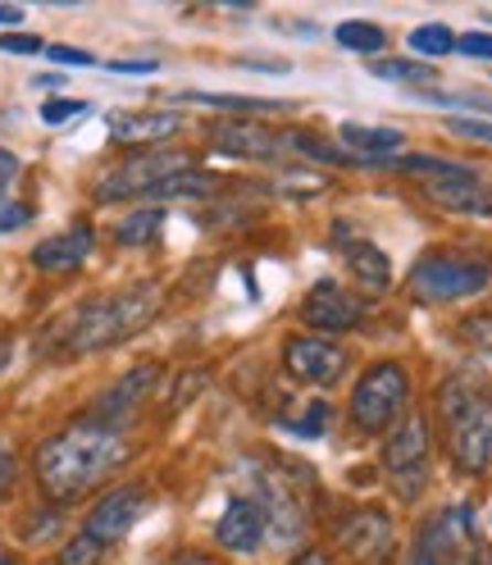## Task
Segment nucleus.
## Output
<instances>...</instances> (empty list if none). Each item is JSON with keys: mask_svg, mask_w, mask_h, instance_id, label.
I'll return each instance as SVG.
<instances>
[{"mask_svg": "<svg viewBox=\"0 0 492 565\" xmlns=\"http://www.w3.org/2000/svg\"><path fill=\"white\" fill-rule=\"evenodd\" d=\"M124 461H128L124 434L83 419L38 447V483L51 502H74L83 492H92L100 479H110Z\"/></svg>", "mask_w": 492, "mask_h": 565, "instance_id": "1", "label": "nucleus"}, {"mask_svg": "<svg viewBox=\"0 0 492 565\" xmlns=\"http://www.w3.org/2000/svg\"><path fill=\"white\" fill-rule=\"evenodd\" d=\"M160 310V288L156 282H137L128 292H110V297H96L78 310H68L64 320L51 329L60 351L68 356H87V351H105L124 338H132L137 329H147Z\"/></svg>", "mask_w": 492, "mask_h": 565, "instance_id": "2", "label": "nucleus"}, {"mask_svg": "<svg viewBox=\"0 0 492 565\" xmlns=\"http://www.w3.org/2000/svg\"><path fill=\"white\" fill-rule=\"evenodd\" d=\"M438 402L451 434V461L466 475H483L492 456V397L466 379H447Z\"/></svg>", "mask_w": 492, "mask_h": 565, "instance_id": "3", "label": "nucleus"}, {"mask_svg": "<svg viewBox=\"0 0 492 565\" xmlns=\"http://www.w3.org/2000/svg\"><path fill=\"white\" fill-rule=\"evenodd\" d=\"M397 169L425 179V196L456 215H492V188L474 164L438 160V156H393Z\"/></svg>", "mask_w": 492, "mask_h": 565, "instance_id": "4", "label": "nucleus"}, {"mask_svg": "<svg viewBox=\"0 0 492 565\" xmlns=\"http://www.w3.org/2000/svg\"><path fill=\"white\" fill-rule=\"evenodd\" d=\"M488 282H492V265L483 256L429 252L410 269V297L415 301H461V297H479Z\"/></svg>", "mask_w": 492, "mask_h": 565, "instance_id": "5", "label": "nucleus"}, {"mask_svg": "<svg viewBox=\"0 0 492 565\" xmlns=\"http://www.w3.org/2000/svg\"><path fill=\"white\" fill-rule=\"evenodd\" d=\"M410 402V379L397 361H378L361 374L356 393H351V419L361 434H388L393 424L406 415Z\"/></svg>", "mask_w": 492, "mask_h": 565, "instance_id": "6", "label": "nucleus"}, {"mask_svg": "<svg viewBox=\"0 0 492 565\" xmlns=\"http://www.w3.org/2000/svg\"><path fill=\"white\" fill-rule=\"evenodd\" d=\"M192 173V156L188 151H137L119 164H110L96 179L92 196L96 201H128V196H151L160 183Z\"/></svg>", "mask_w": 492, "mask_h": 565, "instance_id": "7", "label": "nucleus"}, {"mask_svg": "<svg viewBox=\"0 0 492 565\" xmlns=\"http://www.w3.org/2000/svg\"><path fill=\"white\" fill-rule=\"evenodd\" d=\"M383 470H388V483L402 502L425 498V488H429V419L419 411L402 415V424L388 434Z\"/></svg>", "mask_w": 492, "mask_h": 565, "instance_id": "8", "label": "nucleus"}, {"mask_svg": "<svg viewBox=\"0 0 492 565\" xmlns=\"http://www.w3.org/2000/svg\"><path fill=\"white\" fill-rule=\"evenodd\" d=\"M142 511H147V488L124 483L115 492H105V498L92 507V515L83 520V534L96 539L100 547H115L132 534V524L142 520Z\"/></svg>", "mask_w": 492, "mask_h": 565, "instance_id": "9", "label": "nucleus"}, {"mask_svg": "<svg viewBox=\"0 0 492 565\" xmlns=\"http://www.w3.org/2000/svg\"><path fill=\"white\" fill-rule=\"evenodd\" d=\"M284 365L292 379L310 383V387H333L346 374V351L329 338H314V333H297L284 347Z\"/></svg>", "mask_w": 492, "mask_h": 565, "instance_id": "10", "label": "nucleus"}, {"mask_svg": "<svg viewBox=\"0 0 492 565\" xmlns=\"http://www.w3.org/2000/svg\"><path fill=\"white\" fill-rule=\"evenodd\" d=\"M301 320H306L314 333H346V329H356V324L365 320V301L351 297V292H342L333 278H324V282H314V288L306 292Z\"/></svg>", "mask_w": 492, "mask_h": 565, "instance_id": "11", "label": "nucleus"}, {"mask_svg": "<svg viewBox=\"0 0 492 565\" xmlns=\"http://www.w3.org/2000/svg\"><path fill=\"white\" fill-rule=\"evenodd\" d=\"M210 147L228 160H274L278 128L256 124V119H220V124H210Z\"/></svg>", "mask_w": 492, "mask_h": 565, "instance_id": "12", "label": "nucleus"}, {"mask_svg": "<svg viewBox=\"0 0 492 565\" xmlns=\"http://www.w3.org/2000/svg\"><path fill=\"white\" fill-rule=\"evenodd\" d=\"M156 379H160V370L156 365H137V370H128L115 387H105V393L96 397V406H92V424H105V429H119V424L147 402V393L156 387Z\"/></svg>", "mask_w": 492, "mask_h": 565, "instance_id": "13", "label": "nucleus"}, {"mask_svg": "<svg viewBox=\"0 0 492 565\" xmlns=\"http://www.w3.org/2000/svg\"><path fill=\"white\" fill-rule=\"evenodd\" d=\"M215 539H220V547H228V552H260V543L269 539V515H265V507L256 502V498H237V502H228V511L220 515V524H215Z\"/></svg>", "mask_w": 492, "mask_h": 565, "instance_id": "14", "label": "nucleus"}, {"mask_svg": "<svg viewBox=\"0 0 492 565\" xmlns=\"http://www.w3.org/2000/svg\"><path fill=\"white\" fill-rule=\"evenodd\" d=\"M96 246V233L87 224H74L64 233H51L46 242L32 246V265H38L42 274H64V269H78Z\"/></svg>", "mask_w": 492, "mask_h": 565, "instance_id": "15", "label": "nucleus"}, {"mask_svg": "<svg viewBox=\"0 0 492 565\" xmlns=\"http://www.w3.org/2000/svg\"><path fill=\"white\" fill-rule=\"evenodd\" d=\"M338 543L356 561H370L393 547V520L383 511H351V520L338 524Z\"/></svg>", "mask_w": 492, "mask_h": 565, "instance_id": "16", "label": "nucleus"}, {"mask_svg": "<svg viewBox=\"0 0 492 565\" xmlns=\"http://www.w3.org/2000/svg\"><path fill=\"white\" fill-rule=\"evenodd\" d=\"M183 128L179 110H119L110 115V137L124 147H147V141H164Z\"/></svg>", "mask_w": 492, "mask_h": 565, "instance_id": "17", "label": "nucleus"}, {"mask_svg": "<svg viewBox=\"0 0 492 565\" xmlns=\"http://www.w3.org/2000/svg\"><path fill=\"white\" fill-rule=\"evenodd\" d=\"M346 246V265H351V274H356L370 292H383L393 282V265H388V256L378 252L374 242H365V237H351V242H342Z\"/></svg>", "mask_w": 492, "mask_h": 565, "instance_id": "18", "label": "nucleus"}, {"mask_svg": "<svg viewBox=\"0 0 492 565\" xmlns=\"http://www.w3.org/2000/svg\"><path fill=\"white\" fill-rule=\"evenodd\" d=\"M338 46L342 51H356V55H378L383 46H388V32H383L378 23H370V19H346V23H338Z\"/></svg>", "mask_w": 492, "mask_h": 565, "instance_id": "19", "label": "nucleus"}, {"mask_svg": "<svg viewBox=\"0 0 492 565\" xmlns=\"http://www.w3.org/2000/svg\"><path fill=\"white\" fill-rule=\"evenodd\" d=\"M183 100L210 105V110H292V100H274V96H233V92H183Z\"/></svg>", "mask_w": 492, "mask_h": 565, "instance_id": "20", "label": "nucleus"}, {"mask_svg": "<svg viewBox=\"0 0 492 565\" xmlns=\"http://www.w3.org/2000/svg\"><path fill=\"white\" fill-rule=\"evenodd\" d=\"M160 224H164V210H160V205H151V210H132V215L115 228V237H119V246H147V242H156Z\"/></svg>", "mask_w": 492, "mask_h": 565, "instance_id": "21", "label": "nucleus"}, {"mask_svg": "<svg viewBox=\"0 0 492 565\" xmlns=\"http://www.w3.org/2000/svg\"><path fill=\"white\" fill-rule=\"evenodd\" d=\"M374 78H383V83H434L438 74L419 60H374Z\"/></svg>", "mask_w": 492, "mask_h": 565, "instance_id": "22", "label": "nucleus"}, {"mask_svg": "<svg viewBox=\"0 0 492 565\" xmlns=\"http://www.w3.org/2000/svg\"><path fill=\"white\" fill-rule=\"evenodd\" d=\"M410 51L415 55H451L456 51V32L447 23H425L410 32Z\"/></svg>", "mask_w": 492, "mask_h": 565, "instance_id": "23", "label": "nucleus"}, {"mask_svg": "<svg viewBox=\"0 0 492 565\" xmlns=\"http://www.w3.org/2000/svg\"><path fill=\"white\" fill-rule=\"evenodd\" d=\"M429 105H451V110H483L492 115V92H419Z\"/></svg>", "mask_w": 492, "mask_h": 565, "instance_id": "24", "label": "nucleus"}, {"mask_svg": "<svg viewBox=\"0 0 492 565\" xmlns=\"http://www.w3.org/2000/svg\"><path fill=\"white\" fill-rule=\"evenodd\" d=\"M100 561H105V547L87 534H74L60 552V565H100Z\"/></svg>", "mask_w": 492, "mask_h": 565, "instance_id": "25", "label": "nucleus"}, {"mask_svg": "<svg viewBox=\"0 0 492 565\" xmlns=\"http://www.w3.org/2000/svg\"><path fill=\"white\" fill-rule=\"evenodd\" d=\"M74 115H87V100H68V96H55V100H46V105H42V124H51V128L68 124Z\"/></svg>", "mask_w": 492, "mask_h": 565, "instance_id": "26", "label": "nucleus"}, {"mask_svg": "<svg viewBox=\"0 0 492 565\" xmlns=\"http://www.w3.org/2000/svg\"><path fill=\"white\" fill-rule=\"evenodd\" d=\"M288 429H292V434H306V438H310V434H324V429H329V402H310V406H306V419L288 424Z\"/></svg>", "mask_w": 492, "mask_h": 565, "instance_id": "27", "label": "nucleus"}, {"mask_svg": "<svg viewBox=\"0 0 492 565\" xmlns=\"http://www.w3.org/2000/svg\"><path fill=\"white\" fill-rule=\"evenodd\" d=\"M466 342L479 347V351H483V361L492 365V320H488V315H474V320L466 324Z\"/></svg>", "mask_w": 492, "mask_h": 565, "instance_id": "28", "label": "nucleus"}, {"mask_svg": "<svg viewBox=\"0 0 492 565\" xmlns=\"http://www.w3.org/2000/svg\"><path fill=\"white\" fill-rule=\"evenodd\" d=\"M456 51L470 60H492V32H461L456 38Z\"/></svg>", "mask_w": 492, "mask_h": 565, "instance_id": "29", "label": "nucleus"}, {"mask_svg": "<svg viewBox=\"0 0 492 565\" xmlns=\"http://www.w3.org/2000/svg\"><path fill=\"white\" fill-rule=\"evenodd\" d=\"M0 51H10V55H38L46 46H42V38H32V32H6V38H0Z\"/></svg>", "mask_w": 492, "mask_h": 565, "instance_id": "30", "label": "nucleus"}, {"mask_svg": "<svg viewBox=\"0 0 492 565\" xmlns=\"http://www.w3.org/2000/svg\"><path fill=\"white\" fill-rule=\"evenodd\" d=\"M447 128L461 132V137H474V141H488V147H492V124L488 119H461V115H456V119H447Z\"/></svg>", "mask_w": 492, "mask_h": 565, "instance_id": "31", "label": "nucleus"}, {"mask_svg": "<svg viewBox=\"0 0 492 565\" xmlns=\"http://www.w3.org/2000/svg\"><path fill=\"white\" fill-rule=\"evenodd\" d=\"M32 220V210L28 205H19V201H0V233H14L19 224H28Z\"/></svg>", "mask_w": 492, "mask_h": 565, "instance_id": "32", "label": "nucleus"}, {"mask_svg": "<svg viewBox=\"0 0 492 565\" xmlns=\"http://www.w3.org/2000/svg\"><path fill=\"white\" fill-rule=\"evenodd\" d=\"M46 55H51L55 64H78V68L96 64V55H87V51H74V46H46Z\"/></svg>", "mask_w": 492, "mask_h": 565, "instance_id": "33", "label": "nucleus"}, {"mask_svg": "<svg viewBox=\"0 0 492 565\" xmlns=\"http://www.w3.org/2000/svg\"><path fill=\"white\" fill-rule=\"evenodd\" d=\"M14 470H19V466H14V451L0 443V498H6V492L14 488Z\"/></svg>", "mask_w": 492, "mask_h": 565, "instance_id": "34", "label": "nucleus"}, {"mask_svg": "<svg viewBox=\"0 0 492 565\" xmlns=\"http://www.w3.org/2000/svg\"><path fill=\"white\" fill-rule=\"evenodd\" d=\"M246 68H265V74H288V60H274V55H242Z\"/></svg>", "mask_w": 492, "mask_h": 565, "instance_id": "35", "label": "nucleus"}, {"mask_svg": "<svg viewBox=\"0 0 492 565\" xmlns=\"http://www.w3.org/2000/svg\"><path fill=\"white\" fill-rule=\"evenodd\" d=\"M115 74H156L160 60H110Z\"/></svg>", "mask_w": 492, "mask_h": 565, "instance_id": "36", "label": "nucleus"}, {"mask_svg": "<svg viewBox=\"0 0 492 565\" xmlns=\"http://www.w3.org/2000/svg\"><path fill=\"white\" fill-rule=\"evenodd\" d=\"M288 565H329V556L324 552H297Z\"/></svg>", "mask_w": 492, "mask_h": 565, "instance_id": "37", "label": "nucleus"}, {"mask_svg": "<svg viewBox=\"0 0 492 565\" xmlns=\"http://www.w3.org/2000/svg\"><path fill=\"white\" fill-rule=\"evenodd\" d=\"M19 19H23V10H19V6H0V23H6V28H14Z\"/></svg>", "mask_w": 492, "mask_h": 565, "instance_id": "38", "label": "nucleus"}, {"mask_svg": "<svg viewBox=\"0 0 492 565\" xmlns=\"http://www.w3.org/2000/svg\"><path fill=\"white\" fill-rule=\"evenodd\" d=\"M406 565H438V561H434V556H429L425 547H419V543H415V552L406 556Z\"/></svg>", "mask_w": 492, "mask_h": 565, "instance_id": "39", "label": "nucleus"}, {"mask_svg": "<svg viewBox=\"0 0 492 565\" xmlns=\"http://www.w3.org/2000/svg\"><path fill=\"white\" fill-rule=\"evenodd\" d=\"M38 87H64V78H60V74H42Z\"/></svg>", "mask_w": 492, "mask_h": 565, "instance_id": "40", "label": "nucleus"}, {"mask_svg": "<svg viewBox=\"0 0 492 565\" xmlns=\"http://www.w3.org/2000/svg\"><path fill=\"white\" fill-rule=\"evenodd\" d=\"M0 565H19V561H14L10 552H0Z\"/></svg>", "mask_w": 492, "mask_h": 565, "instance_id": "41", "label": "nucleus"}, {"mask_svg": "<svg viewBox=\"0 0 492 565\" xmlns=\"http://www.w3.org/2000/svg\"><path fill=\"white\" fill-rule=\"evenodd\" d=\"M0 201H6V196H0Z\"/></svg>", "mask_w": 492, "mask_h": 565, "instance_id": "42", "label": "nucleus"}]
</instances>
